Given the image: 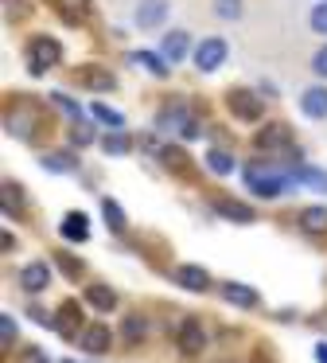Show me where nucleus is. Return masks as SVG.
<instances>
[{"mask_svg":"<svg viewBox=\"0 0 327 363\" xmlns=\"http://www.w3.org/2000/svg\"><path fill=\"white\" fill-rule=\"evenodd\" d=\"M28 63H31V74H43V71H51V67H59L62 63L59 40H51V35H35V40L28 43Z\"/></svg>","mask_w":327,"mask_h":363,"instance_id":"nucleus-1","label":"nucleus"},{"mask_svg":"<svg viewBox=\"0 0 327 363\" xmlns=\"http://www.w3.org/2000/svg\"><path fill=\"white\" fill-rule=\"evenodd\" d=\"M246 184L253 196L261 199H277L285 188H292V176H277V172H257V168H249L246 172Z\"/></svg>","mask_w":327,"mask_h":363,"instance_id":"nucleus-2","label":"nucleus"},{"mask_svg":"<svg viewBox=\"0 0 327 363\" xmlns=\"http://www.w3.org/2000/svg\"><path fill=\"white\" fill-rule=\"evenodd\" d=\"M226 110L241 121H261V94L253 90H226Z\"/></svg>","mask_w":327,"mask_h":363,"instance_id":"nucleus-3","label":"nucleus"},{"mask_svg":"<svg viewBox=\"0 0 327 363\" xmlns=\"http://www.w3.org/2000/svg\"><path fill=\"white\" fill-rule=\"evenodd\" d=\"M168 12H171L168 0H140L137 12H132V20H137L140 32H156L160 24H168Z\"/></svg>","mask_w":327,"mask_h":363,"instance_id":"nucleus-4","label":"nucleus"},{"mask_svg":"<svg viewBox=\"0 0 327 363\" xmlns=\"http://www.w3.org/2000/svg\"><path fill=\"white\" fill-rule=\"evenodd\" d=\"M253 145L261 152H277V149H288L292 145V125H285V121H272V125H261L253 137Z\"/></svg>","mask_w":327,"mask_h":363,"instance_id":"nucleus-5","label":"nucleus"},{"mask_svg":"<svg viewBox=\"0 0 327 363\" xmlns=\"http://www.w3.org/2000/svg\"><path fill=\"white\" fill-rule=\"evenodd\" d=\"M226 55H230L226 43L218 40V35H210V40H202L199 48H195V67H199L202 74H210V71H218V67L226 63Z\"/></svg>","mask_w":327,"mask_h":363,"instance_id":"nucleus-6","label":"nucleus"},{"mask_svg":"<svg viewBox=\"0 0 327 363\" xmlns=\"http://www.w3.org/2000/svg\"><path fill=\"white\" fill-rule=\"evenodd\" d=\"M179 352L183 355H199L202 347H207V332H202V324L195 320V316H187L183 324H179Z\"/></svg>","mask_w":327,"mask_h":363,"instance_id":"nucleus-7","label":"nucleus"},{"mask_svg":"<svg viewBox=\"0 0 327 363\" xmlns=\"http://www.w3.org/2000/svg\"><path fill=\"white\" fill-rule=\"evenodd\" d=\"M54 332H59V336H82V305H78V301H67V305L59 308V316H54Z\"/></svg>","mask_w":327,"mask_h":363,"instance_id":"nucleus-8","label":"nucleus"},{"mask_svg":"<svg viewBox=\"0 0 327 363\" xmlns=\"http://www.w3.org/2000/svg\"><path fill=\"white\" fill-rule=\"evenodd\" d=\"M74 82H78V86H90V90H113V86H117L113 74H109L105 67H93V63L78 67V71H74Z\"/></svg>","mask_w":327,"mask_h":363,"instance_id":"nucleus-9","label":"nucleus"},{"mask_svg":"<svg viewBox=\"0 0 327 363\" xmlns=\"http://www.w3.org/2000/svg\"><path fill=\"white\" fill-rule=\"evenodd\" d=\"M20 285H23V293H43L47 285H51V269H47V262H28V266L20 269Z\"/></svg>","mask_w":327,"mask_h":363,"instance_id":"nucleus-10","label":"nucleus"},{"mask_svg":"<svg viewBox=\"0 0 327 363\" xmlns=\"http://www.w3.org/2000/svg\"><path fill=\"white\" fill-rule=\"evenodd\" d=\"M300 110L308 113V118L323 121L327 118V86H308L300 94Z\"/></svg>","mask_w":327,"mask_h":363,"instance_id":"nucleus-11","label":"nucleus"},{"mask_svg":"<svg viewBox=\"0 0 327 363\" xmlns=\"http://www.w3.org/2000/svg\"><path fill=\"white\" fill-rule=\"evenodd\" d=\"M78 344H82L90 355L109 352V328H105V324H90V328H86L82 336H78Z\"/></svg>","mask_w":327,"mask_h":363,"instance_id":"nucleus-12","label":"nucleus"},{"mask_svg":"<svg viewBox=\"0 0 327 363\" xmlns=\"http://www.w3.org/2000/svg\"><path fill=\"white\" fill-rule=\"evenodd\" d=\"M222 297L230 301V305H238V308H257V301H261L249 285H241V281H226L222 285Z\"/></svg>","mask_w":327,"mask_h":363,"instance_id":"nucleus-13","label":"nucleus"},{"mask_svg":"<svg viewBox=\"0 0 327 363\" xmlns=\"http://www.w3.org/2000/svg\"><path fill=\"white\" fill-rule=\"evenodd\" d=\"M59 235L67 238V242H86V238H90V227H86V215H82V211L67 215V219L59 223Z\"/></svg>","mask_w":327,"mask_h":363,"instance_id":"nucleus-14","label":"nucleus"},{"mask_svg":"<svg viewBox=\"0 0 327 363\" xmlns=\"http://www.w3.org/2000/svg\"><path fill=\"white\" fill-rule=\"evenodd\" d=\"M191 51V40H187V32H168L164 35V48H160V55L168 59V63H179V59Z\"/></svg>","mask_w":327,"mask_h":363,"instance_id":"nucleus-15","label":"nucleus"},{"mask_svg":"<svg viewBox=\"0 0 327 363\" xmlns=\"http://www.w3.org/2000/svg\"><path fill=\"white\" fill-rule=\"evenodd\" d=\"M176 281L183 285V289H191V293H202L210 285V277H207V269H202V266H179L176 269Z\"/></svg>","mask_w":327,"mask_h":363,"instance_id":"nucleus-16","label":"nucleus"},{"mask_svg":"<svg viewBox=\"0 0 327 363\" xmlns=\"http://www.w3.org/2000/svg\"><path fill=\"white\" fill-rule=\"evenodd\" d=\"M54 9L67 24H86L90 20V0H54Z\"/></svg>","mask_w":327,"mask_h":363,"instance_id":"nucleus-17","label":"nucleus"},{"mask_svg":"<svg viewBox=\"0 0 327 363\" xmlns=\"http://www.w3.org/2000/svg\"><path fill=\"white\" fill-rule=\"evenodd\" d=\"M214 211L222 215V219H230V223H253V219H257V215H253V207L238 203V199H218V203H214Z\"/></svg>","mask_w":327,"mask_h":363,"instance_id":"nucleus-18","label":"nucleus"},{"mask_svg":"<svg viewBox=\"0 0 327 363\" xmlns=\"http://www.w3.org/2000/svg\"><path fill=\"white\" fill-rule=\"evenodd\" d=\"M129 63H132V67L140 63V67H144L148 74H156V79H168V67H171V63H168V59H164V55H152V51H137V55H132Z\"/></svg>","mask_w":327,"mask_h":363,"instance_id":"nucleus-19","label":"nucleus"},{"mask_svg":"<svg viewBox=\"0 0 327 363\" xmlns=\"http://www.w3.org/2000/svg\"><path fill=\"white\" fill-rule=\"evenodd\" d=\"M300 230L304 235H327V211L323 207H308V211H300Z\"/></svg>","mask_w":327,"mask_h":363,"instance_id":"nucleus-20","label":"nucleus"},{"mask_svg":"<svg viewBox=\"0 0 327 363\" xmlns=\"http://www.w3.org/2000/svg\"><path fill=\"white\" fill-rule=\"evenodd\" d=\"M86 301H90L98 313H109V308L117 305V293L109 289V285H90V289H86Z\"/></svg>","mask_w":327,"mask_h":363,"instance_id":"nucleus-21","label":"nucleus"},{"mask_svg":"<svg viewBox=\"0 0 327 363\" xmlns=\"http://www.w3.org/2000/svg\"><path fill=\"white\" fill-rule=\"evenodd\" d=\"M187 118H191V110H187V106H168V110H160L156 125H160V129H183Z\"/></svg>","mask_w":327,"mask_h":363,"instance_id":"nucleus-22","label":"nucleus"},{"mask_svg":"<svg viewBox=\"0 0 327 363\" xmlns=\"http://www.w3.org/2000/svg\"><path fill=\"white\" fill-rule=\"evenodd\" d=\"M101 219H105V227L117 230V235L125 230V211H121V203H117V199H105V196H101Z\"/></svg>","mask_w":327,"mask_h":363,"instance_id":"nucleus-23","label":"nucleus"},{"mask_svg":"<svg viewBox=\"0 0 327 363\" xmlns=\"http://www.w3.org/2000/svg\"><path fill=\"white\" fill-rule=\"evenodd\" d=\"M207 168H210L214 176H230V172H234V157H230L226 149H210V152H207Z\"/></svg>","mask_w":327,"mask_h":363,"instance_id":"nucleus-24","label":"nucleus"},{"mask_svg":"<svg viewBox=\"0 0 327 363\" xmlns=\"http://www.w3.org/2000/svg\"><path fill=\"white\" fill-rule=\"evenodd\" d=\"M292 184H308L311 191H327V172H316V168H296Z\"/></svg>","mask_w":327,"mask_h":363,"instance_id":"nucleus-25","label":"nucleus"},{"mask_svg":"<svg viewBox=\"0 0 327 363\" xmlns=\"http://www.w3.org/2000/svg\"><path fill=\"white\" fill-rule=\"evenodd\" d=\"M160 164L171 168V172H187V152L176 149V145H164V149H160Z\"/></svg>","mask_w":327,"mask_h":363,"instance_id":"nucleus-26","label":"nucleus"},{"mask_svg":"<svg viewBox=\"0 0 327 363\" xmlns=\"http://www.w3.org/2000/svg\"><path fill=\"white\" fill-rule=\"evenodd\" d=\"M101 149H105V157H125V152L132 149V141L121 133V129H113V133H109L105 141H101Z\"/></svg>","mask_w":327,"mask_h":363,"instance_id":"nucleus-27","label":"nucleus"},{"mask_svg":"<svg viewBox=\"0 0 327 363\" xmlns=\"http://www.w3.org/2000/svg\"><path fill=\"white\" fill-rule=\"evenodd\" d=\"M90 113H93L98 121H105L109 129H121V125H125V113H117L113 106H105V102H93V106H90Z\"/></svg>","mask_w":327,"mask_h":363,"instance_id":"nucleus-28","label":"nucleus"},{"mask_svg":"<svg viewBox=\"0 0 327 363\" xmlns=\"http://www.w3.org/2000/svg\"><path fill=\"white\" fill-rule=\"evenodd\" d=\"M39 164H43L47 172H70V168H74V160H70L67 152H43V157H39Z\"/></svg>","mask_w":327,"mask_h":363,"instance_id":"nucleus-29","label":"nucleus"},{"mask_svg":"<svg viewBox=\"0 0 327 363\" xmlns=\"http://www.w3.org/2000/svg\"><path fill=\"white\" fill-rule=\"evenodd\" d=\"M20 207H23V191H20V184L8 180V184H4V215L20 211Z\"/></svg>","mask_w":327,"mask_h":363,"instance_id":"nucleus-30","label":"nucleus"},{"mask_svg":"<svg viewBox=\"0 0 327 363\" xmlns=\"http://www.w3.org/2000/svg\"><path fill=\"white\" fill-rule=\"evenodd\" d=\"M214 16L218 20H238L241 16V0H214Z\"/></svg>","mask_w":327,"mask_h":363,"instance_id":"nucleus-31","label":"nucleus"},{"mask_svg":"<svg viewBox=\"0 0 327 363\" xmlns=\"http://www.w3.org/2000/svg\"><path fill=\"white\" fill-rule=\"evenodd\" d=\"M51 102H54V106H59V110H62V113H70V118H74V121H78V118H82V106H78V102H74V98H67V94H62V90H54V94H51Z\"/></svg>","mask_w":327,"mask_h":363,"instance_id":"nucleus-32","label":"nucleus"},{"mask_svg":"<svg viewBox=\"0 0 327 363\" xmlns=\"http://www.w3.org/2000/svg\"><path fill=\"white\" fill-rule=\"evenodd\" d=\"M308 24H311V32H319V35H327V0H323V4H316V9H311V16H308Z\"/></svg>","mask_w":327,"mask_h":363,"instance_id":"nucleus-33","label":"nucleus"},{"mask_svg":"<svg viewBox=\"0 0 327 363\" xmlns=\"http://www.w3.org/2000/svg\"><path fill=\"white\" fill-rule=\"evenodd\" d=\"M70 141L82 149V145H90L93 141V125H86V121H74V129H70Z\"/></svg>","mask_w":327,"mask_h":363,"instance_id":"nucleus-34","label":"nucleus"},{"mask_svg":"<svg viewBox=\"0 0 327 363\" xmlns=\"http://www.w3.org/2000/svg\"><path fill=\"white\" fill-rule=\"evenodd\" d=\"M140 336H144V320H140V316H129V320H125V340L137 344Z\"/></svg>","mask_w":327,"mask_h":363,"instance_id":"nucleus-35","label":"nucleus"},{"mask_svg":"<svg viewBox=\"0 0 327 363\" xmlns=\"http://www.w3.org/2000/svg\"><path fill=\"white\" fill-rule=\"evenodd\" d=\"M0 340H4V344H12V340H16V320L8 313H0Z\"/></svg>","mask_w":327,"mask_h":363,"instance_id":"nucleus-36","label":"nucleus"},{"mask_svg":"<svg viewBox=\"0 0 327 363\" xmlns=\"http://www.w3.org/2000/svg\"><path fill=\"white\" fill-rule=\"evenodd\" d=\"M59 266H62V274H67V277H78V274H82V262H78V258H67V254H59Z\"/></svg>","mask_w":327,"mask_h":363,"instance_id":"nucleus-37","label":"nucleus"},{"mask_svg":"<svg viewBox=\"0 0 327 363\" xmlns=\"http://www.w3.org/2000/svg\"><path fill=\"white\" fill-rule=\"evenodd\" d=\"M199 133H202V125H199V118H195V113H191V118H187V125L179 129V137H183V141H195V137H199Z\"/></svg>","mask_w":327,"mask_h":363,"instance_id":"nucleus-38","label":"nucleus"},{"mask_svg":"<svg viewBox=\"0 0 327 363\" xmlns=\"http://www.w3.org/2000/svg\"><path fill=\"white\" fill-rule=\"evenodd\" d=\"M311 71H316L319 79H327V48H319L316 55H311Z\"/></svg>","mask_w":327,"mask_h":363,"instance_id":"nucleus-39","label":"nucleus"},{"mask_svg":"<svg viewBox=\"0 0 327 363\" xmlns=\"http://www.w3.org/2000/svg\"><path fill=\"white\" fill-rule=\"evenodd\" d=\"M23 363H51V359H47L39 347H28V352H23Z\"/></svg>","mask_w":327,"mask_h":363,"instance_id":"nucleus-40","label":"nucleus"},{"mask_svg":"<svg viewBox=\"0 0 327 363\" xmlns=\"http://www.w3.org/2000/svg\"><path fill=\"white\" fill-rule=\"evenodd\" d=\"M4 9H8V16H23V4H20V0H8Z\"/></svg>","mask_w":327,"mask_h":363,"instance_id":"nucleus-41","label":"nucleus"},{"mask_svg":"<svg viewBox=\"0 0 327 363\" xmlns=\"http://www.w3.org/2000/svg\"><path fill=\"white\" fill-rule=\"evenodd\" d=\"M316 359H319V363H327V344H316Z\"/></svg>","mask_w":327,"mask_h":363,"instance_id":"nucleus-42","label":"nucleus"},{"mask_svg":"<svg viewBox=\"0 0 327 363\" xmlns=\"http://www.w3.org/2000/svg\"><path fill=\"white\" fill-rule=\"evenodd\" d=\"M62 363H74V359H62Z\"/></svg>","mask_w":327,"mask_h":363,"instance_id":"nucleus-43","label":"nucleus"}]
</instances>
